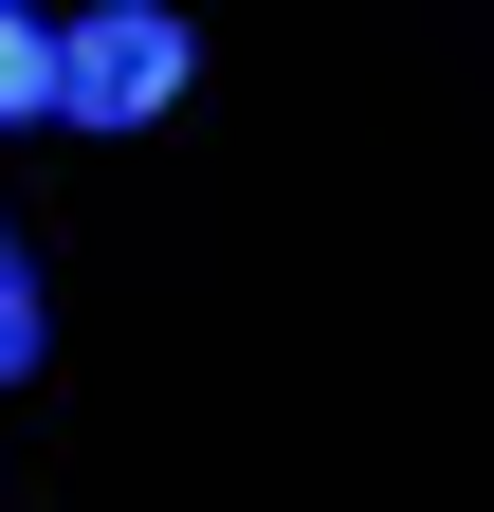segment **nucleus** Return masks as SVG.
Returning a JSON list of instances; mask_svg holds the SVG:
<instances>
[{"label":"nucleus","instance_id":"obj_1","mask_svg":"<svg viewBox=\"0 0 494 512\" xmlns=\"http://www.w3.org/2000/svg\"><path fill=\"white\" fill-rule=\"evenodd\" d=\"M183 55H202V37H183L165 0H92V19H74V128H147L183 92Z\"/></svg>","mask_w":494,"mask_h":512},{"label":"nucleus","instance_id":"obj_2","mask_svg":"<svg viewBox=\"0 0 494 512\" xmlns=\"http://www.w3.org/2000/svg\"><path fill=\"white\" fill-rule=\"evenodd\" d=\"M37 110H74V37H37L19 0H0V128H37Z\"/></svg>","mask_w":494,"mask_h":512},{"label":"nucleus","instance_id":"obj_3","mask_svg":"<svg viewBox=\"0 0 494 512\" xmlns=\"http://www.w3.org/2000/svg\"><path fill=\"white\" fill-rule=\"evenodd\" d=\"M37 348H55V311H37V256H19V220H0V384H37Z\"/></svg>","mask_w":494,"mask_h":512}]
</instances>
